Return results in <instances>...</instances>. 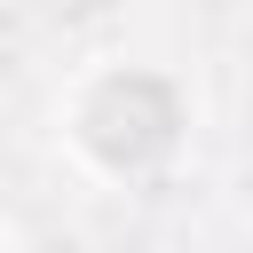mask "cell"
Listing matches in <instances>:
<instances>
[{"label":"cell","mask_w":253,"mask_h":253,"mask_svg":"<svg viewBox=\"0 0 253 253\" xmlns=\"http://www.w3.org/2000/svg\"><path fill=\"white\" fill-rule=\"evenodd\" d=\"M55 142L63 158L103 190H142L174 174V158L198 134V87L174 63L150 55H87L55 87Z\"/></svg>","instance_id":"1"},{"label":"cell","mask_w":253,"mask_h":253,"mask_svg":"<svg viewBox=\"0 0 253 253\" xmlns=\"http://www.w3.org/2000/svg\"><path fill=\"white\" fill-rule=\"evenodd\" d=\"M0 253H24V245H16V229H0Z\"/></svg>","instance_id":"2"}]
</instances>
